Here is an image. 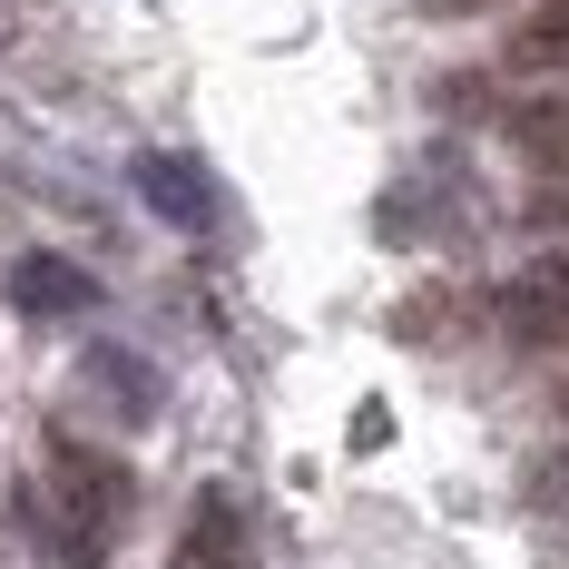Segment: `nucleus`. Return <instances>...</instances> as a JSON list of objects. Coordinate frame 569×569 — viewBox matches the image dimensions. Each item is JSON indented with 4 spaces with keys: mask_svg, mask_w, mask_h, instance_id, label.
I'll use <instances>...</instances> for the list:
<instances>
[{
    "mask_svg": "<svg viewBox=\"0 0 569 569\" xmlns=\"http://www.w3.org/2000/svg\"><path fill=\"white\" fill-rule=\"evenodd\" d=\"M501 138H511L520 158H540V168L569 177V89H550V99H520V109L501 118Z\"/></svg>",
    "mask_w": 569,
    "mask_h": 569,
    "instance_id": "obj_7",
    "label": "nucleus"
},
{
    "mask_svg": "<svg viewBox=\"0 0 569 569\" xmlns=\"http://www.w3.org/2000/svg\"><path fill=\"white\" fill-rule=\"evenodd\" d=\"M530 227H540V236H569V177H550V187L530 197Z\"/></svg>",
    "mask_w": 569,
    "mask_h": 569,
    "instance_id": "obj_10",
    "label": "nucleus"
},
{
    "mask_svg": "<svg viewBox=\"0 0 569 569\" xmlns=\"http://www.w3.org/2000/svg\"><path fill=\"white\" fill-rule=\"evenodd\" d=\"M138 501L128 461L118 452H89V442H59L50 452V491H40V520H50V550L69 569H99L118 550V520Z\"/></svg>",
    "mask_w": 569,
    "mask_h": 569,
    "instance_id": "obj_1",
    "label": "nucleus"
},
{
    "mask_svg": "<svg viewBox=\"0 0 569 569\" xmlns=\"http://www.w3.org/2000/svg\"><path fill=\"white\" fill-rule=\"evenodd\" d=\"M530 501H540V511H560V520H569V452H550V461H540V471H530Z\"/></svg>",
    "mask_w": 569,
    "mask_h": 569,
    "instance_id": "obj_9",
    "label": "nucleus"
},
{
    "mask_svg": "<svg viewBox=\"0 0 569 569\" xmlns=\"http://www.w3.org/2000/svg\"><path fill=\"white\" fill-rule=\"evenodd\" d=\"M491 315H501L511 343H569V246H550L540 266H520Z\"/></svg>",
    "mask_w": 569,
    "mask_h": 569,
    "instance_id": "obj_2",
    "label": "nucleus"
},
{
    "mask_svg": "<svg viewBox=\"0 0 569 569\" xmlns=\"http://www.w3.org/2000/svg\"><path fill=\"white\" fill-rule=\"evenodd\" d=\"M79 393L99 402L109 422H158V363L128 343H89L79 353Z\"/></svg>",
    "mask_w": 569,
    "mask_h": 569,
    "instance_id": "obj_4",
    "label": "nucleus"
},
{
    "mask_svg": "<svg viewBox=\"0 0 569 569\" xmlns=\"http://www.w3.org/2000/svg\"><path fill=\"white\" fill-rule=\"evenodd\" d=\"M10 305H20V315H40V325H69V315H89V305H99V276H89V266H69V256H20V266H10Z\"/></svg>",
    "mask_w": 569,
    "mask_h": 569,
    "instance_id": "obj_5",
    "label": "nucleus"
},
{
    "mask_svg": "<svg viewBox=\"0 0 569 569\" xmlns=\"http://www.w3.org/2000/svg\"><path fill=\"white\" fill-rule=\"evenodd\" d=\"M511 69H569V0H540V10H520L511 40H501Z\"/></svg>",
    "mask_w": 569,
    "mask_h": 569,
    "instance_id": "obj_8",
    "label": "nucleus"
},
{
    "mask_svg": "<svg viewBox=\"0 0 569 569\" xmlns=\"http://www.w3.org/2000/svg\"><path fill=\"white\" fill-rule=\"evenodd\" d=\"M138 197H148L168 227H187V236L217 227V187L197 177V158H168V148H148V158H138Z\"/></svg>",
    "mask_w": 569,
    "mask_h": 569,
    "instance_id": "obj_6",
    "label": "nucleus"
},
{
    "mask_svg": "<svg viewBox=\"0 0 569 569\" xmlns=\"http://www.w3.org/2000/svg\"><path fill=\"white\" fill-rule=\"evenodd\" d=\"M177 569H256V520H246V501L227 481L197 491V511L177 530Z\"/></svg>",
    "mask_w": 569,
    "mask_h": 569,
    "instance_id": "obj_3",
    "label": "nucleus"
}]
</instances>
